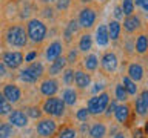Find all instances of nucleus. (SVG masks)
Returning <instances> with one entry per match:
<instances>
[{
  "label": "nucleus",
  "mask_w": 148,
  "mask_h": 138,
  "mask_svg": "<svg viewBox=\"0 0 148 138\" xmlns=\"http://www.w3.org/2000/svg\"><path fill=\"white\" fill-rule=\"evenodd\" d=\"M65 109H66V106L65 103L62 101V98H59V97H48L43 104H42V112H45L48 117L51 118H60L65 115Z\"/></svg>",
  "instance_id": "1"
},
{
  "label": "nucleus",
  "mask_w": 148,
  "mask_h": 138,
  "mask_svg": "<svg viewBox=\"0 0 148 138\" xmlns=\"http://www.w3.org/2000/svg\"><path fill=\"white\" fill-rule=\"evenodd\" d=\"M26 35L32 43H42L46 37V26L42 20L32 18L26 25Z\"/></svg>",
  "instance_id": "2"
},
{
  "label": "nucleus",
  "mask_w": 148,
  "mask_h": 138,
  "mask_svg": "<svg viewBox=\"0 0 148 138\" xmlns=\"http://www.w3.org/2000/svg\"><path fill=\"white\" fill-rule=\"evenodd\" d=\"M110 103V94L108 92H102L99 95H92L90 100H88V104H86V109L90 115H100L103 114V110L106 108V104Z\"/></svg>",
  "instance_id": "3"
},
{
  "label": "nucleus",
  "mask_w": 148,
  "mask_h": 138,
  "mask_svg": "<svg viewBox=\"0 0 148 138\" xmlns=\"http://www.w3.org/2000/svg\"><path fill=\"white\" fill-rule=\"evenodd\" d=\"M6 41L11 46H16V48L25 46L28 41V35H26L25 28L20 25H12L6 32Z\"/></svg>",
  "instance_id": "4"
},
{
  "label": "nucleus",
  "mask_w": 148,
  "mask_h": 138,
  "mask_svg": "<svg viewBox=\"0 0 148 138\" xmlns=\"http://www.w3.org/2000/svg\"><path fill=\"white\" fill-rule=\"evenodd\" d=\"M37 133L42 138H51L53 135L57 133V123L53 118L46 117V118H39V123L36 126Z\"/></svg>",
  "instance_id": "5"
},
{
  "label": "nucleus",
  "mask_w": 148,
  "mask_h": 138,
  "mask_svg": "<svg viewBox=\"0 0 148 138\" xmlns=\"http://www.w3.org/2000/svg\"><path fill=\"white\" fill-rule=\"evenodd\" d=\"M96 17H97V14H96L94 9L90 8V6H86V8H83L80 11V14H79L77 23H79V26H80V28H83V29H90V28L94 25Z\"/></svg>",
  "instance_id": "6"
},
{
  "label": "nucleus",
  "mask_w": 148,
  "mask_h": 138,
  "mask_svg": "<svg viewBox=\"0 0 148 138\" xmlns=\"http://www.w3.org/2000/svg\"><path fill=\"white\" fill-rule=\"evenodd\" d=\"M2 63L9 69H17L23 63V55H22V52H18V51H9V52L3 54Z\"/></svg>",
  "instance_id": "7"
},
{
  "label": "nucleus",
  "mask_w": 148,
  "mask_h": 138,
  "mask_svg": "<svg viewBox=\"0 0 148 138\" xmlns=\"http://www.w3.org/2000/svg\"><path fill=\"white\" fill-rule=\"evenodd\" d=\"M2 94H3V97H5V100L9 101L11 104L18 103V101H20V98H22V91L18 89V86L12 85V83H8V85L3 86Z\"/></svg>",
  "instance_id": "8"
},
{
  "label": "nucleus",
  "mask_w": 148,
  "mask_h": 138,
  "mask_svg": "<svg viewBox=\"0 0 148 138\" xmlns=\"http://www.w3.org/2000/svg\"><path fill=\"white\" fill-rule=\"evenodd\" d=\"M74 85H76L77 89H88V86L91 85V75L83 69H79V71H74Z\"/></svg>",
  "instance_id": "9"
},
{
  "label": "nucleus",
  "mask_w": 148,
  "mask_h": 138,
  "mask_svg": "<svg viewBox=\"0 0 148 138\" xmlns=\"http://www.w3.org/2000/svg\"><path fill=\"white\" fill-rule=\"evenodd\" d=\"M39 89H40L42 95L53 97V95L57 94V91H59V83H57V80H54V78H46V80H43L40 83Z\"/></svg>",
  "instance_id": "10"
},
{
  "label": "nucleus",
  "mask_w": 148,
  "mask_h": 138,
  "mask_svg": "<svg viewBox=\"0 0 148 138\" xmlns=\"http://www.w3.org/2000/svg\"><path fill=\"white\" fill-rule=\"evenodd\" d=\"M8 118H9V124H12V126H16V127H25L28 124L26 114L20 109L11 110V112L8 114Z\"/></svg>",
  "instance_id": "11"
},
{
  "label": "nucleus",
  "mask_w": 148,
  "mask_h": 138,
  "mask_svg": "<svg viewBox=\"0 0 148 138\" xmlns=\"http://www.w3.org/2000/svg\"><path fill=\"white\" fill-rule=\"evenodd\" d=\"M136 112L139 117L145 118L148 112V91H142L136 98Z\"/></svg>",
  "instance_id": "12"
},
{
  "label": "nucleus",
  "mask_w": 148,
  "mask_h": 138,
  "mask_svg": "<svg viewBox=\"0 0 148 138\" xmlns=\"http://www.w3.org/2000/svg\"><path fill=\"white\" fill-rule=\"evenodd\" d=\"M130 114H131V109H130L128 104H117L114 109L113 115L116 117V120L120 123V124H127L128 123V118H130Z\"/></svg>",
  "instance_id": "13"
},
{
  "label": "nucleus",
  "mask_w": 148,
  "mask_h": 138,
  "mask_svg": "<svg viewBox=\"0 0 148 138\" xmlns=\"http://www.w3.org/2000/svg\"><path fill=\"white\" fill-rule=\"evenodd\" d=\"M102 68L105 69L106 72H114L116 69H117V57H116L114 52H106L103 57H102Z\"/></svg>",
  "instance_id": "14"
},
{
  "label": "nucleus",
  "mask_w": 148,
  "mask_h": 138,
  "mask_svg": "<svg viewBox=\"0 0 148 138\" xmlns=\"http://www.w3.org/2000/svg\"><path fill=\"white\" fill-rule=\"evenodd\" d=\"M62 49H63L62 41H59V40L53 41V43L46 48V54H45L46 60H48V62H53V60H56L57 57H60V55H62Z\"/></svg>",
  "instance_id": "15"
},
{
  "label": "nucleus",
  "mask_w": 148,
  "mask_h": 138,
  "mask_svg": "<svg viewBox=\"0 0 148 138\" xmlns=\"http://www.w3.org/2000/svg\"><path fill=\"white\" fill-rule=\"evenodd\" d=\"M143 68H142V64L140 63H131L128 66V71H127V75L131 78L133 81H140L142 78H143Z\"/></svg>",
  "instance_id": "16"
},
{
  "label": "nucleus",
  "mask_w": 148,
  "mask_h": 138,
  "mask_svg": "<svg viewBox=\"0 0 148 138\" xmlns=\"http://www.w3.org/2000/svg\"><path fill=\"white\" fill-rule=\"evenodd\" d=\"M139 28H140V18H139L137 16H127V18L123 20V29L127 32H136Z\"/></svg>",
  "instance_id": "17"
},
{
  "label": "nucleus",
  "mask_w": 148,
  "mask_h": 138,
  "mask_svg": "<svg viewBox=\"0 0 148 138\" xmlns=\"http://www.w3.org/2000/svg\"><path fill=\"white\" fill-rule=\"evenodd\" d=\"M66 68V58L65 57H57L56 60H53L49 64V75H59L62 74V71Z\"/></svg>",
  "instance_id": "18"
},
{
  "label": "nucleus",
  "mask_w": 148,
  "mask_h": 138,
  "mask_svg": "<svg viewBox=\"0 0 148 138\" xmlns=\"http://www.w3.org/2000/svg\"><path fill=\"white\" fill-rule=\"evenodd\" d=\"M77 91L76 89H73V87H66V89H63V92H62V101L65 103V106H74L77 103Z\"/></svg>",
  "instance_id": "19"
},
{
  "label": "nucleus",
  "mask_w": 148,
  "mask_h": 138,
  "mask_svg": "<svg viewBox=\"0 0 148 138\" xmlns=\"http://www.w3.org/2000/svg\"><path fill=\"white\" fill-rule=\"evenodd\" d=\"M106 29H108V39L110 40H119V35H120V31H122V26H120V23L117 20H111L108 23V26H106Z\"/></svg>",
  "instance_id": "20"
},
{
  "label": "nucleus",
  "mask_w": 148,
  "mask_h": 138,
  "mask_svg": "<svg viewBox=\"0 0 148 138\" xmlns=\"http://www.w3.org/2000/svg\"><path fill=\"white\" fill-rule=\"evenodd\" d=\"M108 29H106L105 25H100L99 28L96 29V43L99 46H106L108 45Z\"/></svg>",
  "instance_id": "21"
},
{
  "label": "nucleus",
  "mask_w": 148,
  "mask_h": 138,
  "mask_svg": "<svg viewBox=\"0 0 148 138\" xmlns=\"http://www.w3.org/2000/svg\"><path fill=\"white\" fill-rule=\"evenodd\" d=\"M106 135V126L103 123H94L90 127V137L91 138H103Z\"/></svg>",
  "instance_id": "22"
},
{
  "label": "nucleus",
  "mask_w": 148,
  "mask_h": 138,
  "mask_svg": "<svg viewBox=\"0 0 148 138\" xmlns=\"http://www.w3.org/2000/svg\"><path fill=\"white\" fill-rule=\"evenodd\" d=\"M79 51L80 52H90L92 48V37L90 34H82L79 39Z\"/></svg>",
  "instance_id": "23"
},
{
  "label": "nucleus",
  "mask_w": 148,
  "mask_h": 138,
  "mask_svg": "<svg viewBox=\"0 0 148 138\" xmlns=\"http://www.w3.org/2000/svg\"><path fill=\"white\" fill-rule=\"evenodd\" d=\"M82 62H83V68L90 72L96 71L97 66H99V58H97V55H94V54H88Z\"/></svg>",
  "instance_id": "24"
},
{
  "label": "nucleus",
  "mask_w": 148,
  "mask_h": 138,
  "mask_svg": "<svg viewBox=\"0 0 148 138\" xmlns=\"http://www.w3.org/2000/svg\"><path fill=\"white\" fill-rule=\"evenodd\" d=\"M25 69H26V71L31 74L32 78H34L36 81L39 80V78H40L42 75H43V64L39 63V62H32V63L29 64V66L25 68Z\"/></svg>",
  "instance_id": "25"
},
{
  "label": "nucleus",
  "mask_w": 148,
  "mask_h": 138,
  "mask_svg": "<svg viewBox=\"0 0 148 138\" xmlns=\"http://www.w3.org/2000/svg\"><path fill=\"white\" fill-rule=\"evenodd\" d=\"M122 86H123V89L127 91L128 95H136L137 94V85H136V81H133L128 75H125L122 78Z\"/></svg>",
  "instance_id": "26"
},
{
  "label": "nucleus",
  "mask_w": 148,
  "mask_h": 138,
  "mask_svg": "<svg viewBox=\"0 0 148 138\" xmlns=\"http://www.w3.org/2000/svg\"><path fill=\"white\" fill-rule=\"evenodd\" d=\"M147 49H148L147 35H145V34H140V35L136 39V52L140 54V55H145V54H147Z\"/></svg>",
  "instance_id": "27"
},
{
  "label": "nucleus",
  "mask_w": 148,
  "mask_h": 138,
  "mask_svg": "<svg viewBox=\"0 0 148 138\" xmlns=\"http://www.w3.org/2000/svg\"><path fill=\"white\" fill-rule=\"evenodd\" d=\"M79 28H80V26H79L77 20H71V22H69L68 26H66V29H65V40H66V41H71L73 35L79 31Z\"/></svg>",
  "instance_id": "28"
},
{
  "label": "nucleus",
  "mask_w": 148,
  "mask_h": 138,
  "mask_svg": "<svg viewBox=\"0 0 148 138\" xmlns=\"http://www.w3.org/2000/svg\"><path fill=\"white\" fill-rule=\"evenodd\" d=\"M14 135V126L9 123H0V138H11Z\"/></svg>",
  "instance_id": "29"
},
{
  "label": "nucleus",
  "mask_w": 148,
  "mask_h": 138,
  "mask_svg": "<svg viewBox=\"0 0 148 138\" xmlns=\"http://www.w3.org/2000/svg\"><path fill=\"white\" fill-rule=\"evenodd\" d=\"M120 9H122L123 16H131L134 12V0H122Z\"/></svg>",
  "instance_id": "30"
},
{
  "label": "nucleus",
  "mask_w": 148,
  "mask_h": 138,
  "mask_svg": "<svg viewBox=\"0 0 148 138\" xmlns=\"http://www.w3.org/2000/svg\"><path fill=\"white\" fill-rule=\"evenodd\" d=\"M57 138H76V131L69 126L62 127L57 133Z\"/></svg>",
  "instance_id": "31"
},
{
  "label": "nucleus",
  "mask_w": 148,
  "mask_h": 138,
  "mask_svg": "<svg viewBox=\"0 0 148 138\" xmlns=\"http://www.w3.org/2000/svg\"><path fill=\"white\" fill-rule=\"evenodd\" d=\"M116 100L122 101V103H125V101L128 100V94H127V91L123 89L122 85H116Z\"/></svg>",
  "instance_id": "32"
},
{
  "label": "nucleus",
  "mask_w": 148,
  "mask_h": 138,
  "mask_svg": "<svg viewBox=\"0 0 148 138\" xmlns=\"http://www.w3.org/2000/svg\"><path fill=\"white\" fill-rule=\"evenodd\" d=\"M62 77H63V83L66 86L74 85V69H63Z\"/></svg>",
  "instance_id": "33"
},
{
  "label": "nucleus",
  "mask_w": 148,
  "mask_h": 138,
  "mask_svg": "<svg viewBox=\"0 0 148 138\" xmlns=\"http://www.w3.org/2000/svg\"><path fill=\"white\" fill-rule=\"evenodd\" d=\"M26 117L28 118H34V120H37V118H40L42 117V109L40 108H37V106H31V108H28L26 109Z\"/></svg>",
  "instance_id": "34"
},
{
  "label": "nucleus",
  "mask_w": 148,
  "mask_h": 138,
  "mask_svg": "<svg viewBox=\"0 0 148 138\" xmlns=\"http://www.w3.org/2000/svg\"><path fill=\"white\" fill-rule=\"evenodd\" d=\"M76 118L79 120V121H86L88 118H90V112H88L86 108H80L76 112Z\"/></svg>",
  "instance_id": "35"
},
{
  "label": "nucleus",
  "mask_w": 148,
  "mask_h": 138,
  "mask_svg": "<svg viewBox=\"0 0 148 138\" xmlns=\"http://www.w3.org/2000/svg\"><path fill=\"white\" fill-rule=\"evenodd\" d=\"M20 80L25 81V83H36V80L32 78V75L26 71V69H22L20 71Z\"/></svg>",
  "instance_id": "36"
},
{
  "label": "nucleus",
  "mask_w": 148,
  "mask_h": 138,
  "mask_svg": "<svg viewBox=\"0 0 148 138\" xmlns=\"http://www.w3.org/2000/svg\"><path fill=\"white\" fill-rule=\"evenodd\" d=\"M116 106H117V100H113V101L110 100V103L106 104V108H105V110H103V114L106 115V117H110V115H111V114L114 112Z\"/></svg>",
  "instance_id": "37"
},
{
  "label": "nucleus",
  "mask_w": 148,
  "mask_h": 138,
  "mask_svg": "<svg viewBox=\"0 0 148 138\" xmlns=\"http://www.w3.org/2000/svg\"><path fill=\"white\" fill-rule=\"evenodd\" d=\"M12 110V104L9 101H5L3 104H0V115H8Z\"/></svg>",
  "instance_id": "38"
},
{
  "label": "nucleus",
  "mask_w": 148,
  "mask_h": 138,
  "mask_svg": "<svg viewBox=\"0 0 148 138\" xmlns=\"http://www.w3.org/2000/svg\"><path fill=\"white\" fill-rule=\"evenodd\" d=\"M65 58H66V63H76L77 58H79L77 51L76 49H71V51H69V54H68V57H65Z\"/></svg>",
  "instance_id": "39"
},
{
  "label": "nucleus",
  "mask_w": 148,
  "mask_h": 138,
  "mask_svg": "<svg viewBox=\"0 0 148 138\" xmlns=\"http://www.w3.org/2000/svg\"><path fill=\"white\" fill-rule=\"evenodd\" d=\"M71 3V0H57V8L59 9H66Z\"/></svg>",
  "instance_id": "40"
},
{
  "label": "nucleus",
  "mask_w": 148,
  "mask_h": 138,
  "mask_svg": "<svg viewBox=\"0 0 148 138\" xmlns=\"http://www.w3.org/2000/svg\"><path fill=\"white\" fill-rule=\"evenodd\" d=\"M114 17L117 18V22L123 18V12H122V9H120V6H116L114 8Z\"/></svg>",
  "instance_id": "41"
},
{
  "label": "nucleus",
  "mask_w": 148,
  "mask_h": 138,
  "mask_svg": "<svg viewBox=\"0 0 148 138\" xmlns=\"http://www.w3.org/2000/svg\"><path fill=\"white\" fill-rule=\"evenodd\" d=\"M136 5L142 6L143 11H147V9H148V0H136Z\"/></svg>",
  "instance_id": "42"
},
{
  "label": "nucleus",
  "mask_w": 148,
  "mask_h": 138,
  "mask_svg": "<svg viewBox=\"0 0 148 138\" xmlns=\"http://www.w3.org/2000/svg\"><path fill=\"white\" fill-rule=\"evenodd\" d=\"M36 55H37V52H36V51H32V52H29V54L25 57V60H26V62H32V60L36 58Z\"/></svg>",
  "instance_id": "43"
},
{
  "label": "nucleus",
  "mask_w": 148,
  "mask_h": 138,
  "mask_svg": "<svg viewBox=\"0 0 148 138\" xmlns=\"http://www.w3.org/2000/svg\"><path fill=\"white\" fill-rule=\"evenodd\" d=\"M134 138H145L142 129H136V131H134Z\"/></svg>",
  "instance_id": "44"
},
{
  "label": "nucleus",
  "mask_w": 148,
  "mask_h": 138,
  "mask_svg": "<svg viewBox=\"0 0 148 138\" xmlns=\"http://www.w3.org/2000/svg\"><path fill=\"white\" fill-rule=\"evenodd\" d=\"M6 66H5V64L3 63H0V78H3L5 75H6Z\"/></svg>",
  "instance_id": "45"
},
{
  "label": "nucleus",
  "mask_w": 148,
  "mask_h": 138,
  "mask_svg": "<svg viewBox=\"0 0 148 138\" xmlns=\"http://www.w3.org/2000/svg\"><path fill=\"white\" fill-rule=\"evenodd\" d=\"M102 89H103V85H100V83H96V85H94V87H92V92H94V95H96L97 92H99V91H102Z\"/></svg>",
  "instance_id": "46"
},
{
  "label": "nucleus",
  "mask_w": 148,
  "mask_h": 138,
  "mask_svg": "<svg viewBox=\"0 0 148 138\" xmlns=\"http://www.w3.org/2000/svg\"><path fill=\"white\" fill-rule=\"evenodd\" d=\"M114 138H125V135H123L122 132H117V133L114 135Z\"/></svg>",
  "instance_id": "47"
},
{
  "label": "nucleus",
  "mask_w": 148,
  "mask_h": 138,
  "mask_svg": "<svg viewBox=\"0 0 148 138\" xmlns=\"http://www.w3.org/2000/svg\"><path fill=\"white\" fill-rule=\"evenodd\" d=\"M5 101H6V100H5V97H3V94H2V92H0V104H3Z\"/></svg>",
  "instance_id": "48"
},
{
  "label": "nucleus",
  "mask_w": 148,
  "mask_h": 138,
  "mask_svg": "<svg viewBox=\"0 0 148 138\" xmlns=\"http://www.w3.org/2000/svg\"><path fill=\"white\" fill-rule=\"evenodd\" d=\"M83 3H90V2H92V0H82Z\"/></svg>",
  "instance_id": "49"
},
{
  "label": "nucleus",
  "mask_w": 148,
  "mask_h": 138,
  "mask_svg": "<svg viewBox=\"0 0 148 138\" xmlns=\"http://www.w3.org/2000/svg\"><path fill=\"white\" fill-rule=\"evenodd\" d=\"M99 2H106V0H99Z\"/></svg>",
  "instance_id": "50"
}]
</instances>
